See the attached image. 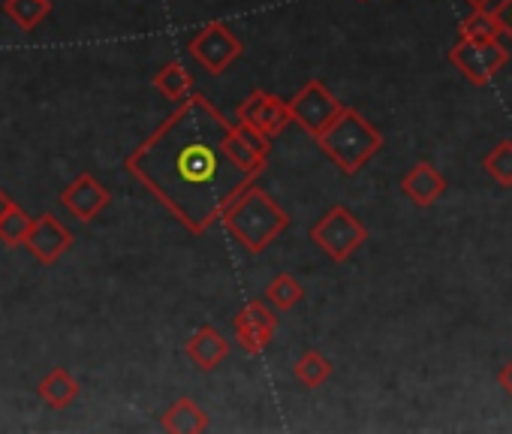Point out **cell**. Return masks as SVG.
Listing matches in <instances>:
<instances>
[{
  "label": "cell",
  "mask_w": 512,
  "mask_h": 434,
  "mask_svg": "<svg viewBox=\"0 0 512 434\" xmlns=\"http://www.w3.org/2000/svg\"><path fill=\"white\" fill-rule=\"evenodd\" d=\"M235 124L202 94L181 106L127 157V169L178 217L184 230L202 236L223 208L260 175L232 151Z\"/></svg>",
  "instance_id": "1"
},
{
  "label": "cell",
  "mask_w": 512,
  "mask_h": 434,
  "mask_svg": "<svg viewBox=\"0 0 512 434\" xmlns=\"http://www.w3.org/2000/svg\"><path fill=\"white\" fill-rule=\"evenodd\" d=\"M220 224L226 233L247 251V254H263L287 227H290V214L269 196V190L247 184L220 214Z\"/></svg>",
  "instance_id": "2"
},
{
  "label": "cell",
  "mask_w": 512,
  "mask_h": 434,
  "mask_svg": "<svg viewBox=\"0 0 512 434\" xmlns=\"http://www.w3.org/2000/svg\"><path fill=\"white\" fill-rule=\"evenodd\" d=\"M317 145L341 172L356 175L365 163H371L380 154L383 133L353 106H344L338 118L317 136Z\"/></svg>",
  "instance_id": "3"
},
{
  "label": "cell",
  "mask_w": 512,
  "mask_h": 434,
  "mask_svg": "<svg viewBox=\"0 0 512 434\" xmlns=\"http://www.w3.org/2000/svg\"><path fill=\"white\" fill-rule=\"evenodd\" d=\"M311 242L323 248L335 263H347L365 242H368V227L347 205H332L320 221L308 230Z\"/></svg>",
  "instance_id": "4"
},
{
  "label": "cell",
  "mask_w": 512,
  "mask_h": 434,
  "mask_svg": "<svg viewBox=\"0 0 512 434\" xmlns=\"http://www.w3.org/2000/svg\"><path fill=\"white\" fill-rule=\"evenodd\" d=\"M449 64L470 85L485 88L509 64V49L500 40H458L449 49Z\"/></svg>",
  "instance_id": "5"
},
{
  "label": "cell",
  "mask_w": 512,
  "mask_h": 434,
  "mask_svg": "<svg viewBox=\"0 0 512 434\" xmlns=\"http://www.w3.org/2000/svg\"><path fill=\"white\" fill-rule=\"evenodd\" d=\"M235 121L263 133L266 139L275 142V136H281L290 124H293V112H290V100L269 94L263 88H253L238 106H235Z\"/></svg>",
  "instance_id": "6"
},
{
  "label": "cell",
  "mask_w": 512,
  "mask_h": 434,
  "mask_svg": "<svg viewBox=\"0 0 512 434\" xmlns=\"http://www.w3.org/2000/svg\"><path fill=\"white\" fill-rule=\"evenodd\" d=\"M187 52H190V58H193L202 70H208L211 76H220V73H226V70L238 61V55L244 52V43H241L223 22H208V25L190 40Z\"/></svg>",
  "instance_id": "7"
},
{
  "label": "cell",
  "mask_w": 512,
  "mask_h": 434,
  "mask_svg": "<svg viewBox=\"0 0 512 434\" xmlns=\"http://www.w3.org/2000/svg\"><path fill=\"white\" fill-rule=\"evenodd\" d=\"M344 109V103L329 91L326 82L320 79H311L299 88V94L290 100V112H293V121L308 130L314 139L338 118V112Z\"/></svg>",
  "instance_id": "8"
},
{
  "label": "cell",
  "mask_w": 512,
  "mask_h": 434,
  "mask_svg": "<svg viewBox=\"0 0 512 434\" xmlns=\"http://www.w3.org/2000/svg\"><path fill=\"white\" fill-rule=\"evenodd\" d=\"M232 332H235V344L241 347V353H247V356H260V353L269 350V344L275 341L278 314H275V308H269L263 299H250V302L232 317Z\"/></svg>",
  "instance_id": "9"
},
{
  "label": "cell",
  "mask_w": 512,
  "mask_h": 434,
  "mask_svg": "<svg viewBox=\"0 0 512 434\" xmlns=\"http://www.w3.org/2000/svg\"><path fill=\"white\" fill-rule=\"evenodd\" d=\"M446 187H449L446 175H443L434 163H428V160L413 163V166L404 172V178H401V193H404L413 205H419V208L434 205V202L446 193Z\"/></svg>",
  "instance_id": "10"
},
{
  "label": "cell",
  "mask_w": 512,
  "mask_h": 434,
  "mask_svg": "<svg viewBox=\"0 0 512 434\" xmlns=\"http://www.w3.org/2000/svg\"><path fill=\"white\" fill-rule=\"evenodd\" d=\"M109 199H112L109 190H106L94 175H88V172L79 175V178L61 193V202L79 217V221H85V224L94 221V217L109 205Z\"/></svg>",
  "instance_id": "11"
},
{
  "label": "cell",
  "mask_w": 512,
  "mask_h": 434,
  "mask_svg": "<svg viewBox=\"0 0 512 434\" xmlns=\"http://www.w3.org/2000/svg\"><path fill=\"white\" fill-rule=\"evenodd\" d=\"M70 233L55 221L52 214H43L40 221L31 224V233L25 239V245L31 248V254L40 260V263H55L67 248H70Z\"/></svg>",
  "instance_id": "12"
},
{
  "label": "cell",
  "mask_w": 512,
  "mask_h": 434,
  "mask_svg": "<svg viewBox=\"0 0 512 434\" xmlns=\"http://www.w3.org/2000/svg\"><path fill=\"white\" fill-rule=\"evenodd\" d=\"M184 353H187V359H190L199 371H214V368L229 356V341H226V335H223L220 329H214V326H199V329L190 335Z\"/></svg>",
  "instance_id": "13"
},
{
  "label": "cell",
  "mask_w": 512,
  "mask_h": 434,
  "mask_svg": "<svg viewBox=\"0 0 512 434\" xmlns=\"http://www.w3.org/2000/svg\"><path fill=\"white\" fill-rule=\"evenodd\" d=\"M163 431L172 434H202L208 431V413L193 398H178L160 419Z\"/></svg>",
  "instance_id": "14"
},
{
  "label": "cell",
  "mask_w": 512,
  "mask_h": 434,
  "mask_svg": "<svg viewBox=\"0 0 512 434\" xmlns=\"http://www.w3.org/2000/svg\"><path fill=\"white\" fill-rule=\"evenodd\" d=\"M154 88H157L166 100L181 103V100H187V97L193 94V76L184 70V64L169 61L166 67H160V70H157V76H154Z\"/></svg>",
  "instance_id": "15"
},
{
  "label": "cell",
  "mask_w": 512,
  "mask_h": 434,
  "mask_svg": "<svg viewBox=\"0 0 512 434\" xmlns=\"http://www.w3.org/2000/svg\"><path fill=\"white\" fill-rule=\"evenodd\" d=\"M305 296H308L305 284H302L299 278L287 275V272L275 275V278L269 281V287H266V302H269L275 311H293Z\"/></svg>",
  "instance_id": "16"
},
{
  "label": "cell",
  "mask_w": 512,
  "mask_h": 434,
  "mask_svg": "<svg viewBox=\"0 0 512 434\" xmlns=\"http://www.w3.org/2000/svg\"><path fill=\"white\" fill-rule=\"evenodd\" d=\"M293 374H296V380H299L302 386L320 389V386L332 377V362H329L317 347H308V350L299 356V362L293 365Z\"/></svg>",
  "instance_id": "17"
},
{
  "label": "cell",
  "mask_w": 512,
  "mask_h": 434,
  "mask_svg": "<svg viewBox=\"0 0 512 434\" xmlns=\"http://www.w3.org/2000/svg\"><path fill=\"white\" fill-rule=\"evenodd\" d=\"M503 28L494 10H473L461 25H458V40H500Z\"/></svg>",
  "instance_id": "18"
},
{
  "label": "cell",
  "mask_w": 512,
  "mask_h": 434,
  "mask_svg": "<svg viewBox=\"0 0 512 434\" xmlns=\"http://www.w3.org/2000/svg\"><path fill=\"white\" fill-rule=\"evenodd\" d=\"M40 395H43L52 407H67V404L79 395V383H76L64 368H55V371L40 383Z\"/></svg>",
  "instance_id": "19"
},
{
  "label": "cell",
  "mask_w": 512,
  "mask_h": 434,
  "mask_svg": "<svg viewBox=\"0 0 512 434\" xmlns=\"http://www.w3.org/2000/svg\"><path fill=\"white\" fill-rule=\"evenodd\" d=\"M4 13L22 28V31H34L46 16H49V0H7Z\"/></svg>",
  "instance_id": "20"
},
{
  "label": "cell",
  "mask_w": 512,
  "mask_h": 434,
  "mask_svg": "<svg viewBox=\"0 0 512 434\" xmlns=\"http://www.w3.org/2000/svg\"><path fill=\"white\" fill-rule=\"evenodd\" d=\"M482 169L503 187H512V139L497 142L485 157H482Z\"/></svg>",
  "instance_id": "21"
},
{
  "label": "cell",
  "mask_w": 512,
  "mask_h": 434,
  "mask_svg": "<svg viewBox=\"0 0 512 434\" xmlns=\"http://www.w3.org/2000/svg\"><path fill=\"white\" fill-rule=\"evenodd\" d=\"M31 224L34 221H28V214L19 205H10L7 214L0 217V239H4L7 245H25V239L31 233Z\"/></svg>",
  "instance_id": "22"
},
{
  "label": "cell",
  "mask_w": 512,
  "mask_h": 434,
  "mask_svg": "<svg viewBox=\"0 0 512 434\" xmlns=\"http://www.w3.org/2000/svg\"><path fill=\"white\" fill-rule=\"evenodd\" d=\"M494 16L500 19V28H503V37L512 40V0H497V4L491 7Z\"/></svg>",
  "instance_id": "23"
},
{
  "label": "cell",
  "mask_w": 512,
  "mask_h": 434,
  "mask_svg": "<svg viewBox=\"0 0 512 434\" xmlns=\"http://www.w3.org/2000/svg\"><path fill=\"white\" fill-rule=\"evenodd\" d=\"M497 386L506 398H512V359H506L497 371Z\"/></svg>",
  "instance_id": "24"
},
{
  "label": "cell",
  "mask_w": 512,
  "mask_h": 434,
  "mask_svg": "<svg viewBox=\"0 0 512 434\" xmlns=\"http://www.w3.org/2000/svg\"><path fill=\"white\" fill-rule=\"evenodd\" d=\"M464 4H470V10H488L494 0H464Z\"/></svg>",
  "instance_id": "25"
},
{
  "label": "cell",
  "mask_w": 512,
  "mask_h": 434,
  "mask_svg": "<svg viewBox=\"0 0 512 434\" xmlns=\"http://www.w3.org/2000/svg\"><path fill=\"white\" fill-rule=\"evenodd\" d=\"M10 205H13V199H10V196H7L4 190H0V217L7 214V208H10Z\"/></svg>",
  "instance_id": "26"
},
{
  "label": "cell",
  "mask_w": 512,
  "mask_h": 434,
  "mask_svg": "<svg viewBox=\"0 0 512 434\" xmlns=\"http://www.w3.org/2000/svg\"><path fill=\"white\" fill-rule=\"evenodd\" d=\"M359 4H368V0H359Z\"/></svg>",
  "instance_id": "27"
}]
</instances>
